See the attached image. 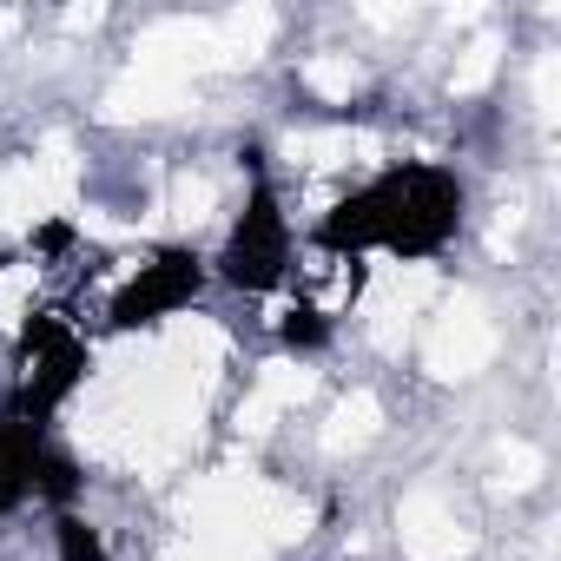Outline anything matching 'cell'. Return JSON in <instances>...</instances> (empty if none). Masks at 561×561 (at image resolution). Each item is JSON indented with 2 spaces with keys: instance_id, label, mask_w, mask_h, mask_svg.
Listing matches in <instances>:
<instances>
[{
  "instance_id": "6da1fadb",
  "label": "cell",
  "mask_w": 561,
  "mask_h": 561,
  "mask_svg": "<svg viewBox=\"0 0 561 561\" xmlns=\"http://www.w3.org/2000/svg\"><path fill=\"white\" fill-rule=\"evenodd\" d=\"M469 218V185L456 179V165H436V159H403L377 179H364L357 192H344L331 211H318L311 225V251L324 257H403V264H423L436 251L456 244Z\"/></svg>"
},
{
  "instance_id": "7a4b0ae2",
  "label": "cell",
  "mask_w": 561,
  "mask_h": 561,
  "mask_svg": "<svg viewBox=\"0 0 561 561\" xmlns=\"http://www.w3.org/2000/svg\"><path fill=\"white\" fill-rule=\"evenodd\" d=\"M291 257H298V238H291V211H285V192L264 172V146H244V198H238V218L211 257V277L238 298H264L291 277Z\"/></svg>"
},
{
  "instance_id": "3957f363",
  "label": "cell",
  "mask_w": 561,
  "mask_h": 561,
  "mask_svg": "<svg viewBox=\"0 0 561 561\" xmlns=\"http://www.w3.org/2000/svg\"><path fill=\"white\" fill-rule=\"evenodd\" d=\"M93 377V351L87 337L60 318V311H34L21 331H14V403L54 430V416L80 397V383Z\"/></svg>"
},
{
  "instance_id": "277c9868",
  "label": "cell",
  "mask_w": 561,
  "mask_h": 561,
  "mask_svg": "<svg viewBox=\"0 0 561 561\" xmlns=\"http://www.w3.org/2000/svg\"><path fill=\"white\" fill-rule=\"evenodd\" d=\"M205 285H211V257H205L198 244H159L152 257H139V264L126 271V285L113 291L106 331H119V337H126V331H152V324L192 311V305L205 298Z\"/></svg>"
},
{
  "instance_id": "5b68a950",
  "label": "cell",
  "mask_w": 561,
  "mask_h": 561,
  "mask_svg": "<svg viewBox=\"0 0 561 561\" xmlns=\"http://www.w3.org/2000/svg\"><path fill=\"white\" fill-rule=\"evenodd\" d=\"M47 449H54V430L34 423L14 397H0V515H21L41 495Z\"/></svg>"
},
{
  "instance_id": "8992f818",
  "label": "cell",
  "mask_w": 561,
  "mask_h": 561,
  "mask_svg": "<svg viewBox=\"0 0 561 561\" xmlns=\"http://www.w3.org/2000/svg\"><path fill=\"white\" fill-rule=\"evenodd\" d=\"M331 318H324V305H311V298H291L285 305V318H277V344H285L291 357H318V351H331Z\"/></svg>"
},
{
  "instance_id": "52a82bcc",
  "label": "cell",
  "mask_w": 561,
  "mask_h": 561,
  "mask_svg": "<svg viewBox=\"0 0 561 561\" xmlns=\"http://www.w3.org/2000/svg\"><path fill=\"white\" fill-rule=\"evenodd\" d=\"M54 554H60V561H113L106 535H100L80 508H60V515H54Z\"/></svg>"
},
{
  "instance_id": "ba28073f",
  "label": "cell",
  "mask_w": 561,
  "mask_h": 561,
  "mask_svg": "<svg viewBox=\"0 0 561 561\" xmlns=\"http://www.w3.org/2000/svg\"><path fill=\"white\" fill-rule=\"evenodd\" d=\"M80 489H87V469L54 443V449H47V469H41V502L60 515V508H73V502H80Z\"/></svg>"
},
{
  "instance_id": "9c48e42d",
  "label": "cell",
  "mask_w": 561,
  "mask_h": 561,
  "mask_svg": "<svg viewBox=\"0 0 561 561\" xmlns=\"http://www.w3.org/2000/svg\"><path fill=\"white\" fill-rule=\"evenodd\" d=\"M67 244H73V225H67V218H47V225L34 231V251H41V257H54V251H67Z\"/></svg>"
}]
</instances>
